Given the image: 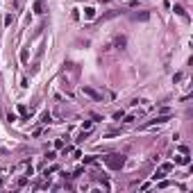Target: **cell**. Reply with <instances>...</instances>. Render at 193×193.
I'll use <instances>...</instances> for the list:
<instances>
[{
  "instance_id": "cell-1",
  "label": "cell",
  "mask_w": 193,
  "mask_h": 193,
  "mask_svg": "<svg viewBox=\"0 0 193 193\" xmlns=\"http://www.w3.org/2000/svg\"><path fill=\"white\" fill-rule=\"evenodd\" d=\"M102 161L107 163V168H112V171H120L123 166H125V155L120 152H109L102 157Z\"/></svg>"
},
{
  "instance_id": "cell-2",
  "label": "cell",
  "mask_w": 193,
  "mask_h": 193,
  "mask_svg": "<svg viewBox=\"0 0 193 193\" xmlns=\"http://www.w3.org/2000/svg\"><path fill=\"white\" fill-rule=\"evenodd\" d=\"M171 171H173V163H171V161L161 163V166L157 168V173L152 175V179H163V175H166V173H171Z\"/></svg>"
},
{
  "instance_id": "cell-3",
  "label": "cell",
  "mask_w": 193,
  "mask_h": 193,
  "mask_svg": "<svg viewBox=\"0 0 193 193\" xmlns=\"http://www.w3.org/2000/svg\"><path fill=\"white\" fill-rule=\"evenodd\" d=\"M82 93H84V96H89V98H93L96 102H102V93L96 91V89H91V86H82Z\"/></svg>"
},
{
  "instance_id": "cell-4",
  "label": "cell",
  "mask_w": 193,
  "mask_h": 193,
  "mask_svg": "<svg viewBox=\"0 0 193 193\" xmlns=\"http://www.w3.org/2000/svg\"><path fill=\"white\" fill-rule=\"evenodd\" d=\"M175 161H177V163H179V166H189V163H191V159H189V157H186L184 152H182V155H177V157H175Z\"/></svg>"
},
{
  "instance_id": "cell-5",
  "label": "cell",
  "mask_w": 193,
  "mask_h": 193,
  "mask_svg": "<svg viewBox=\"0 0 193 193\" xmlns=\"http://www.w3.org/2000/svg\"><path fill=\"white\" fill-rule=\"evenodd\" d=\"M173 11H175L177 16H182V18H189V14H186V9L182 7V5H175V7H173Z\"/></svg>"
},
{
  "instance_id": "cell-6",
  "label": "cell",
  "mask_w": 193,
  "mask_h": 193,
  "mask_svg": "<svg viewBox=\"0 0 193 193\" xmlns=\"http://www.w3.org/2000/svg\"><path fill=\"white\" fill-rule=\"evenodd\" d=\"M132 18L134 21H148L150 14H148V11H141V14H132Z\"/></svg>"
},
{
  "instance_id": "cell-7",
  "label": "cell",
  "mask_w": 193,
  "mask_h": 193,
  "mask_svg": "<svg viewBox=\"0 0 193 193\" xmlns=\"http://www.w3.org/2000/svg\"><path fill=\"white\" fill-rule=\"evenodd\" d=\"M18 112H21V116H25V118H30V114H32L30 109L25 107V104H18Z\"/></svg>"
},
{
  "instance_id": "cell-8",
  "label": "cell",
  "mask_w": 193,
  "mask_h": 193,
  "mask_svg": "<svg viewBox=\"0 0 193 193\" xmlns=\"http://www.w3.org/2000/svg\"><path fill=\"white\" fill-rule=\"evenodd\" d=\"M84 16H86L89 21H91V18H96V9H93V7H86V9H84Z\"/></svg>"
},
{
  "instance_id": "cell-9",
  "label": "cell",
  "mask_w": 193,
  "mask_h": 193,
  "mask_svg": "<svg viewBox=\"0 0 193 193\" xmlns=\"http://www.w3.org/2000/svg\"><path fill=\"white\" fill-rule=\"evenodd\" d=\"M91 127H93L91 120H84V123H82V132H91Z\"/></svg>"
},
{
  "instance_id": "cell-10",
  "label": "cell",
  "mask_w": 193,
  "mask_h": 193,
  "mask_svg": "<svg viewBox=\"0 0 193 193\" xmlns=\"http://www.w3.org/2000/svg\"><path fill=\"white\" fill-rule=\"evenodd\" d=\"M34 11H37V14H43V2H41V0L34 2Z\"/></svg>"
},
{
  "instance_id": "cell-11",
  "label": "cell",
  "mask_w": 193,
  "mask_h": 193,
  "mask_svg": "<svg viewBox=\"0 0 193 193\" xmlns=\"http://www.w3.org/2000/svg\"><path fill=\"white\" fill-rule=\"evenodd\" d=\"M114 43L118 45V48H125V43H127V41H125V37H116V41H114Z\"/></svg>"
},
{
  "instance_id": "cell-12",
  "label": "cell",
  "mask_w": 193,
  "mask_h": 193,
  "mask_svg": "<svg viewBox=\"0 0 193 193\" xmlns=\"http://www.w3.org/2000/svg\"><path fill=\"white\" fill-rule=\"evenodd\" d=\"M27 57H30V55H27V50L23 48V50H21V61H27Z\"/></svg>"
},
{
  "instance_id": "cell-13",
  "label": "cell",
  "mask_w": 193,
  "mask_h": 193,
  "mask_svg": "<svg viewBox=\"0 0 193 193\" xmlns=\"http://www.w3.org/2000/svg\"><path fill=\"white\" fill-rule=\"evenodd\" d=\"M52 118H50V114H43V116H41V123H50Z\"/></svg>"
},
{
  "instance_id": "cell-14",
  "label": "cell",
  "mask_w": 193,
  "mask_h": 193,
  "mask_svg": "<svg viewBox=\"0 0 193 193\" xmlns=\"http://www.w3.org/2000/svg\"><path fill=\"white\" fill-rule=\"evenodd\" d=\"M11 23H14V16H11V14H9V16H7V18H5V25H11Z\"/></svg>"
},
{
  "instance_id": "cell-15",
  "label": "cell",
  "mask_w": 193,
  "mask_h": 193,
  "mask_svg": "<svg viewBox=\"0 0 193 193\" xmlns=\"http://www.w3.org/2000/svg\"><path fill=\"white\" fill-rule=\"evenodd\" d=\"M7 120L14 123V120H18V118H16V114H11V112H9V114H7Z\"/></svg>"
},
{
  "instance_id": "cell-16",
  "label": "cell",
  "mask_w": 193,
  "mask_h": 193,
  "mask_svg": "<svg viewBox=\"0 0 193 193\" xmlns=\"http://www.w3.org/2000/svg\"><path fill=\"white\" fill-rule=\"evenodd\" d=\"M0 152H5V150H2V148H0Z\"/></svg>"
},
{
  "instance_id": "cell-17",
  "label": "cell",
  "mask_w": 193,
  "mask_h": 193,
  "mask_svg": "<svg viewBox=\"0 0 193 193\" xmlns=\"http://www.w3.org/2000/svg\"><path fill=\"white\" fill-rule=\"evenodd\" d=\"M16 2H21V0H16Z\"/></svg>"
}]
</instances>
